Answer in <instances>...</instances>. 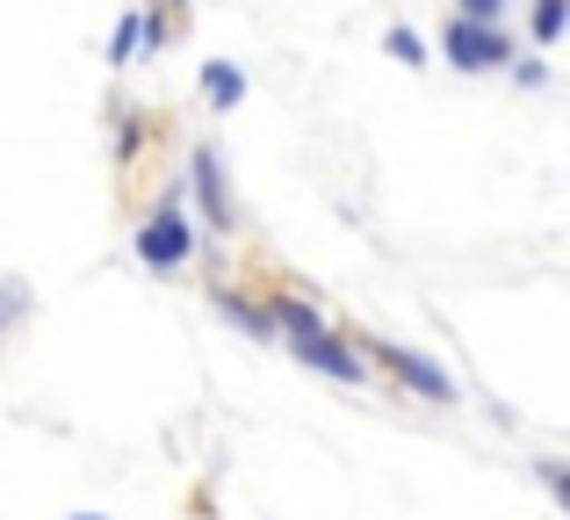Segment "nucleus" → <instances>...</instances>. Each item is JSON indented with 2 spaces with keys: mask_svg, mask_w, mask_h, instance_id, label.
I'll return each instance as SVG.
<instances>
[{
  "mask_svg": "<svg viewBox=\"0 0 570 520\" xmlns=\"http://www.w3.org/2000/svg\"><path fill=\"white\" fill-rule=\"evenodd\" d=\"M267 311H275V325H282V354H296V362H304L311 376L340 383V391H368V383H376L368 354L354 347V340H340L333 325L318 318V304H311V296L275 290V296H267Z\"/></svg>",
  "mask_w": 570,
  "mask_h": 520,
  "instance_id": "1",
  "label": "nucleus"
},
{
  "mask_svg": "<svg viewBox=\"0 0 570 520\" xmlns=\"http://www.w3.org/2000/svg\"><path fill=\"white\" fill-rule=\"evenodd\" d=\"M195 246H203V232H195V210H188L181 188H174V196L130 232V254H138L145 275H181V267L195 261Z\"/></svg>",
  "mask_w": 570,
  "mask_h": 520,
  "instance_id": "2",
  "label": "nucleus"
},
{
  "mask_svg": "<svg viewBox=\"0 0 570 520\" xmlns=\"http://www.w3.org/2000/svg\"><path fill=\"white\" fill-rule=\"evenodd\" d=\"M441 58L455 72H513L520 43H513V29H505V22H470V14H448Z\"/></svg>",
  "mask_w": 570,
  "mask_h": 520,
  "instance_id": "3",
  "label": "nucleus"
},
{
  "mask_svg": "<svg viewBox=\"0 0 570 520\" xmlns=\"http://www.w3.org/2000/svg\"><path fill=\"white\" fill-rule=\"evenodd\" d=\"M354 347H362L368 362H383L390 376H397L404 391H419V398H426V405H455V376H448L441 362H426V354H419V347H397V340H376V333H362V340H354Z\"/></svg>",
  "mask_w": 570,
  "mask_h": 520,
  "instance_id": "4",
  "label": "nucleus"
},
{
  "mask_svg": "<svg viewBox=\"0 0 570 520\" xmlns=\"http://www.w3.org/2000/svg\"><path fill=\"white\" fill-rule=\"evenodd\" d=\"M188 210L203 217V225L217 232V239L232 232V196H224V153H217L209 138H195V145H188Z\"/></svg>",
  "mask_w": 570,
  "mask_h": 520,
  "instance_id": "5",
  "label": "nucleus"
},
{
  "mask_svg": "<svg viewBox=\"0 0 570 520\" xmlns=\"http://www.w3.org/2000/svg\"><path fill=\"white\" fill-rule=\"evenodd\" d=\"M209 304H217V311H224V318H232L246 340H261V347H282L275 311H267V304H246V296H232V282H209Z\"/></svg>",
  "mask_w": 570,
  "mask_h": 520,
  "instance_id": "6",
  "label": "nucleus"
},
{
  "mask_svg": "<svg viewBox=\"0 0 570 520\" xmlns=\"http://www.w3.org/2000/svg\"><path fill=\"white\" fill-rule=\"evenodd\" d=\"M145 51H153V14H145V8H124V14H116V29H109V51H101V58L124 72V66H138Z\"/></svg>",
  "mask_w": 570,
  "mask_h": 520,
  "instance_id": "7",
  "label": "nucleus"
},
{
  "mask_svg": "<svg viewBox=\"0 0 570 520\" xmlns=\"http://www.w3.org/2000/svg\"><path fill=\"white\" fill-rule=\"evenodd\" d=\"M195 95H203V109H238V101H246V72H238L232 58H209Z\"/></svg>",
  "mask_w": 570,
  "mask_h": 520,
  "instance_id": "8",
  "label": "nucleus"
},
{
  "mask_svg": "<svg viewBox=\"0 0 570 520\" xmlns=\"http://www.w3.org/2000/svg\"><path fill=\"white\" fill-rule=\"evenodd\" d=\"M528 37L542 43V51H549V43H563L570 37V0H534V8H528Z\"/></svg>",
  "mask_w": 570,
  "mask_h": 520,
  "instance_id": "9",
  "label": "nucleus"
},
{
  "mask_svg": "<svg viewBox=\"0 0 570 520\" xmlns=\"http://www.w3.org/2000/svg\"><path fill=\"white\" fill-rule=\"evenodd\" d=\"M383 51H390V66H426V43H419V29H404V22H390L383 29Z\"/></svg>",
  "mask_w": 570,
  "mask_h": 520,
  "instance_id": "10",
  "label": "nucleus"
},
{
  "mask_svg": "<svg viewBox=\"0 0 570 520\" xmlns=\"http://www.w3.org/2000/svg\"><path fill=\"white\" fill-rule=\"evenodd\" d=\"M534 478H542V492L563 507V520H570V463H534Z\"/></svg>",
  "mask_w": 570,
  "mask_h": 520,
  "instance_id": "11",
  "label": "nucleus"
},
{
  "mask_svg": "<svg viewBox=\"0 0 570 520\" xmlns=\"http://www.w3.org/2000/svg\"><path fill=\"white\" fill-rule=\"evenodd\" d=\"M513 87H528V95L549 87V66H542V58H513Z\"/></svg>",
  "mask_w": 570,
  "mask_h": 520,
  "instance_id": "12",
  "label": "nucleus"
},
{
  "mask_svg": "<svg viewBox=\"0 0 570 520\" xmlns=\"http://www.w3.org/2000/svg\"><path fill=\"white\" fill-rule=\"evenodd\" d=\"M455 14H470V22H505V0H455Z\"/></svg>",
  "mask_w": 570,
  "mask_h": 520,
  "instance_id": "13",
  "label": "nucleus"
},
{
  "mask_svg": "<svg viewBox=\"0 0 570 520\" xmlns=\"http://www.w3.org/2000/svg\"><path fill=\"white\" fill-rule=\"evenodd\" d=\"M159 8H174V14H181V22H188V0H159Z\"/></svg>",
  "mask_w": 570,
  "mask_h": 520,
  "instance_id": "14",
  "label": "nucleus"
},
{
  "mask_svg": "<svg viewBox=\"0 0 570 520\" xmlns=\"http://www.w3.org/2000/svg\"><path fill=\"white\" fill-rule=\"evenodd\" d=\"M72 520H109V513H72Z\"/></svg>",
  "mask_w": 570,
  "mask_h": 520,
  "instance_id": "15",
  "label": "nucleus"
}]
</instances>
